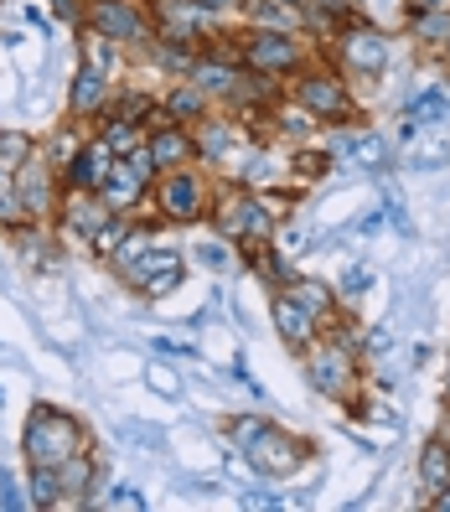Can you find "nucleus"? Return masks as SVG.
Listing matches in <instances>:
<instances>
[{"instance_id": "nucleus-1", "label": "nucleus", "mask_w": 450, "mask_h": 512, "mask_svg": "<svg viewBox=\"0 0 450 512\" xmlns=\"http://www.w3.org/2000/svg\"><path fill=\"white\" fill-rule=\"evenodd\" d=\"M285 99L295 109H306L316 125L326 130H352L357 125V99L342 78V68L332 57H311V63H300L290 78H285Z\"/></svg>"}, {"instance_id": "nucleus-2", "label": "nucleus", "mask_w": 450, "mask_h": 512, "mask_svg": "<svg viewBox=\"0 0 450 512\" xmlns=\"http://www.w3.org/2000/svg\"><path fill=\"white\" fill-rule=\"evenodd\" d=\"M207 223H213V233L223 238V244H233L238 254H254L280 228V218L269 213V202L259 197V187H244V182H218L213 187Z\"/></svg>"}, {"instance_id": "nucleus-3", "label": "nucleus", "mask_w": 450, "mask_h": 512, "mask_svg": "<svg viewBox=\"0 0 450 512\" xmlns=\"http://www.w3.org/2000/svg\"><path fill=\"white\" fill-rule=\"evenodd\" d=\"M213 171H202L197 161L192 166H176V171H161L156 187H150V223H171V228H192L207 218V207H213Z\"/></svg>"}, {"instance_id": "nucleus-4", "label": "nucleus", "mask_w": 450, "mask_h": 512, "mask_svg": "<svg viewBox=\"0 0 450 512\" xmlns=\"http://www.w3.org/2000/svg\"><path fill=\"white\" fill-rule=\"evenodd\" d=\"M300 357H306V378H311V388L321 399L363 409V357H357V347H347L342 337H332V331H321Z\"/></svg>"}, {"instance_id": "nucleus-5", "label": "nucleus", "mask_w": 450, "mask_h": 512, "mask_svg": "<svg viewBox=\"0 0 450 512\" xmlns=\"http://www.w3.org/2000/svg\"><path fill=\"white\" fill-rule=\"evenodd\" d=\"M88 450V425L73 409H57V404H37L21 425V456L26 466H63L68 456Z\"/></svg>"}, {"instance_id": "nucleus-6", "label": "nucleus", "mask_w": 450, "mask_h": 512, "mask_svg": "<svg viewBox=\"0 0 450 512\" xmlns=\"http://www.w3.org/2000/svg\"><path fill=\"white\" fill-rule=\"evenodd\" d=\"M233 52L238 63L254 68V73H269V78H290L300 63H311V47H306V32H280V26H238L233 32Z\"/></svg>"}, {"instance_id": "nucleus-7", "label": "nucleus", "mask_w": 450, "mask_h": 512, "mask_svg": "<svg viewBox=\"0 0 450 512\" xmlns=\"http://www.w3.org/2000/svg\"><path fill=\"white\" fill-rule=\"evenodd\" d=\"M145 11H150L156 37L171 42V47L202 52L213 37H223V16H213V11L202 6V0H145Z\"/></svg>"}, {"instance_id": "nucleus-8", "label": "nucleus", "mask_w": 450, "mask_h": 512, "mask_svg": "<svg viewBox=\"0 0 450 512\" xmlns=\"http://www.w3.org/2000/svg\"><path fill=\"white\" fill-rule=\"evenodd\" d=\"M326 57L342 68V78H378L388 68V37L378 32V26L368 16H347L342 32L326 42Z\"/></svg>"}, {"instance_id": "nucleus-9", "label": "nucleus", "mask_w": 450, "mask_h": 512, "mask_svg": "<svg viewBox=\"0 0 450 512\" xmlns=\"http://www.w3.org/2000/svg\"><path fill=\"white\" fill-rule=\"evenodd\" d=\"M156 161H150V150L145 145H135L130 156H114V166H109V176H104V187H99V197H104V207L114 218H140V207L150 202V187H156Z\"/></svg>"}, {"instance_id": "nucleus-10", "label": "nucleus", "mask_w": 450, "mask_h": 512, "mask_svg": "<svg viewBox=\"0 0 450 512\" xmlns=\"http://www.w3.org/2000/svg\"><path fill=\"white\" fill-rule=\"evenodd\" d=\"M78 26H83V32H94V37H109L114 47H125V52H140L150 37H156L145 0H88Z\"/></svg>"}, {"instance_id": "nucleus-11", "label": "nucleus", "mask_w": 450, "mask_h": 512, "mask_svg": "<svg viewBox=\"0 0 450 512\" xmlns=\"http://www.w3.org/2000/svg\"><path fill=\"white\" fill-rule=\"evenodd\" d=\"M119 275H125V285L145 300H161L171 290H182L187 280V254L171 249V244H145L140 254H130L125 264H119Z\"/></svg>"}, {"instance_id": "nucleus-12", "label": "nucleus", "mask_w": 450, "mask_h": 512, "mask_svg": "<svg viewBox=\"0 0 450 512\" xmlns=\"http://www.w3.org/2000/svg\"><path fill=\"white\" fill-rule=\"evenodd\" d=\"M11 182H16V202H21V218L26 223H47L57 218V202H63V176H57V166L42 156V150H32L16 171H11Z\"/></svg>"}, {"instance_id": "nucleus-13", "label": "nucleus", "mask_w": 450, "mask_h": 512, "mask_svg": "<svg viewBox=\"0 0 450 512\" xmlns=\"http://www.w3.org/2000/svg\"><path fill=\"white\" fill-rule=\"evenodd\" d=\"M109 218H114V213L104 207V197H99V192L63 187V202H57V218H52V238H57V244H68V249H78V244L88 249Z\"/></svg>"}, {"instance_id": "nucleus-14", "label": "nucleus", "mask_w": 450, "mask_h": 512, "mask_svg": "<svg viewBox=\"0 0 450 512\" xmlns=\"http://www.w3.org/2000/svg\"><path fill=\"white\" fill-rule=\"evenodd\" d=\"M306 456H311V445L300 440V435H290V430H280V425H264V430L244 445L249 471H259V476H269V481L295 476L300 466H306Z\"/></svg>"}, {"instance_id": "nucleus-15", "label": "nucleus", "mask_w": 450, "mask_h": 512, "mask_svg": "<svg viewBox=\"0 0 450 512\" xmlns=\"http://www.w3.org/2000/svg\"><path fill=\"white\" fill-rule=\"evenodd\" d=\"M114 166V150L109 140L94 130V135H83V145L73 150V161L63 166V187H78V192H99L104 187V176Z\"/></svg>"}, {"instance_id": "nucleus-16", "label": "nucleus", "mask_w": 450, "mask_h": 512, "mask_svg": "<svg viewBox=\"0 0 450 512\" xmlns=\"http://www.w3.org/2000/svg\"><path fill=\"white\" fill-rule=\"evenodd\" d=\"M269 321H275V331H280V342L290 347V352H306L316 337H321V326H316V316L300 306V300H290L285 290H275L269 295Z\"/></svg>"}, {"instance_id": "nucleus-17", "label": "nucleus", "mask_w": 450, "mask_h": 512, "mask_svg": "<svg viewBox=\"0 0 450 512\" xmlns=\"http://www.w3.org/2000/svg\"><path fill=\"white\" fill-rule=\"evenodd\" d=\"M192 140H197V166L218 171L238 150V125H233V119H223V114H207V119H197V125H192Z\"/></svg>"}, {"instance_id": "nucleus-18", "label": "nucleus", "mask_w": 450, "mask_h": 512, "mask_svg": "<svg viewBox=\"0 0 450 512\" xmlns=\"http://www.w3.org/2000/svg\"><path fill=\"white\" fill-rule=\"evenodd\" d=\"M114 83L94 68V63H78L73 83H68V119H99V109L109 104Z\"/></svg>"}, {"instance_id": "nucleus-19", "label": "nucleus", "mask_w": 450, "mask_h": 512, "mask_svg": "<svg viewBox=\"0 0 450 512\" xmlns=\"http://www.w3.org/2000/svg\"><path fill=\"white\" fill-rule=\"evenodd\" d=\"M145 150L156 171H176V166H192L197 161V140L187 125H161V130H145Z\"/></svg>"}, {"instance_id": "nucleus-20", "label": "nucleus", "mask_w": 450, "mask_h": 512, "mask_svg": "<svg viewBox=\"0 0 450 512\" xmlns=\"http://www.w3.org/2000/svg\"><path fill=\"white\" fill-rule=\"evenodd\" d=\"M285 295L290 300H300L311 316H316V326L321 331H332L337 321H342V300H337V290L326 285V280H311V275H295L290 285H285Z\"/></svg>"}, {"instance_id": "nucleus-21", "label": "nucleus", "mask_w": 450, "mask_h": 512, "mask_svg": "<svg viewBox=\"0 0 450 512\" xmlns=\"http://www.w3.org/2000/svg\"><path fill=\"white\" fill-rule=\"evenodd\" d=\"M156 99L161 94H145V88H114L109 104L99 109V119H125V125H140L145 130V119H150V109H156Z\"/></svg>"}, {"instance_id": "nucleus-22", "label": "nucleus", "mask_w": 450, "mask_h": 512, "mask_svg": "<svg viewBox=\"0 0 450 512\" xmlns=\"http://www.w3.org/2000/svg\"><path fill=\"white\" fill-rule=\"evenodd\" d=\"M414 476H419V487H425V492H445L450 487V440H440V435L425 440Z\"/></svg>"}, {"instance_id": "nucleus-23", "label": "nucleus", "mask_w": 450, "mask_h": 512, "mask_svg": "<svg viewBox=\"0 0 450 512\" xmlns=\"http://www.w3.org/2000/svg\"><path fill=\"white\" fill-rule=\"evenodd\" d=\"M450 119V88L435 83V88H419V94L404 104V125H445Z\"/></svg>"}, {"instance_id": "nucleus-24", "label": "nucleus", "mask_w": 450, "mask_h": 512, "mask_svg": "<svg viewBox=\"0 0 450 512\" xmlns=\"http://www.w3.org/2000/svg\"><path fill=\"white\" fill-rule=\"evenodd\" d=\"M409 37L419 42V47H445V37H450V6H435V11H409Z\"/></svg>"}, {"instance_id": "nucleus-25", "label": "nucleus", "mask_w": 450, "mask_h": 512, "mask_svg": "<svg viewBox=\"0 0 450 512\" xmlns=\"http://www.w3.org/2000/svg\"><path fill=\"white\" fill-rule=\"evenodd\" d=\"M26 502H32V507H63V481H57V466H26Z\"/></svg>"}, {"instance_id": "nucleus-26", "label": "nucleus", "mask_w": 450, "mask_h": 512, "mask_svg": "<svg viewBox=\"0 0 450 512\" xmlns=\"http://www.w3.org/2000/svg\"><path fill=\"white\" fill-rule=\"evenodd\" d=\"M99 135L109 140L114 156H130L135 145H145V130L140 125H125V119H99Z\"/></svg>"}, {"instance_id": "nucleus-27", "label": "nucleus", "mask_w": 450, "mask_h": 512, "mask_svg": "<svg viewBox=\"0 0 450 512\" xmlns=\"http://www.w3.org/2000/svg\"><path fill=\"white\" fill-rule=\"evenodd\" d=\"M32 150H37V140L26 130H0V166H6V171H16Z\"/></svg>"}, {"instance_id": "nucleus-28", "label": "nucleus", "mask_w": 450, "mask_h": 512, "mask_svg": "<svg viewBox=\"0 0 450 512\" xmlns=\"http://www.w3.org/2000/svg\"><path fill=\"white\" fill-rule=\"evenodd\" d=\"M264 425H269V419H264V414H233V419H228V425H223V430H228V440H233V450H244V445H249V440H254V435H259Z\"/></svg>"}, {"instance_id": "nucleus-29", "label": "nucleus", "mask_w": 450, "mask_h": 512, "mask_svg": "<svg viewBox=\"0 0 450 512\" xmlns=\"http://www.w3.org/2000/svg\"><path fill=\"white\" fill-rule=\"evenodd\" d=\"M21 223V202H16V182H11V171L0 166V228H16Z\"/></svg>"}, {"instance_id": "nucleus-30", "label": "nucleus", "mask_w": 450, "mask_h": 512, "mask_svg": "<svg viewBox=\"0 0 450 512\" xmlns=\"http://www.w3.org/2000/svg\"><path fill=\"white\" fill-rule=\"evenodd\" d=\"M290 171L300 176V182H311V176L326 171V156H321V150H295V156H290Z\"/></svg>"}, {"instance_id": "nucleus-31", "label": "nucleus", "mask_w": 450, "mask_h": 512, "mask_svg": "<svg viewBox=\"0 0 450 512\" xmlns=\"http://www.w3.org/2000/svg\"><path fill=\"white\" fill-rule=\"evenodd\" d=\"M94 507H130V512H140V507H145V497H140L135 487H125V481H119V487H114L109 497H94Z\"/></svg>"}, {"instance_id": "nucleus-32", "label": "nucleus", "mask_w": 450, "mask_h": 512, "mask_svg": "<svg viewBox=\"0 0 450 512\" xmlns=\"http://www.w3.org/2000/svg\"><path fill=\"white\" fill-rule=\"evenodd\" d=\"M197 264H202V269H213V275H223V269L233 264L228 249H223V238H218V244H197Z\"/></svg>"}, {"instance_id": "nucleus-33", "label": "nucleus", "mask_w": 450, "mask_h": 512, "mask_svg": "<svg viewBox=\"0 0 450 512\" xmlns=\"http://www.w3.org/2000/svg\"><path fill=\"white\" fill-rule=\"evenodd\" d=\"M363 290H373V275H368V269H352V275L337 285V300H357Z\"/></svg>"}, {"instance_id": "nucleus-34", "label": "nucleus", "mask_w": 450, "mask_h": 512, "mask_svg": "<svg viewBox=\"0 0 450 512\" xmlns=\"http://www.w3.org/2000/svg\"><path fill=\"white\" fill-rule=\"evenodd\" d=\"M47 6H52L57 16H63V21H73V26H78V21H83V6H88V0H47Z\"/></svg>"}, {"instance_id": "nucleus-35", "label": "nucleus", "mask_w": 450, "mask_h": 512, "mask_svg": "<svg viewBox=\"0 0 450 512\" xmlns=\"http://www.w3.org/2000/svg\"><path fill=\"white\" fill-rule=\"evenodd\" d=\"M202 6L213 16H238V11H244V0H202Z\"/></svg>"}, {"instance_id": "nucleus-36", "label": "nucleus", "mask_w": 450, "mask_h": 512, "mask_svg": "<svg viewBox=\"0 0 450 512\" xmlns=\"http://www.w3.org/2000/svg\"><path fill=\"white\" fill-rule=\"evenodd\" d=\"M150 383H156L161 394H176V373H161V368H156V373H150Z\"/></svg>"}, {"instance_id": "nucleus-37", "label": "nucleus", "mask_w": 450, "mask_h": 512, "mask_svg": "<svg viewBox=\"0 0 450 512\" xmlns=\"http://www.w3.org/2000/svg\"><path fill=\"white\" fill-rule=\"evenodd\" d=\"M435 6H450V0H409V11H435Z\"/></svg>"}, {"instance_id": "nucleus-38", "label": "nucleus", "mask_w": 450, "mask_h": 512, "mask_svg": "<svg viewBox=\"0 0 450 512\" xmlns=\"http://www.w3.org/2000/svg\"><path fill=\"white\" fill-rule=\"evenodd\" d=\"M430 507H435V512H450V487H445V492H435V497H430Z\"/></svg>"}, {"instance_id": "nucleus-39", "label": "nucleus", "mask_w": 450, "mask_h": 512, "mask_svg": "<svg viewBox=\"0 0 450 512\" xmlns=\"http://www.w3.org/2000/svg\"><path fill=\"white\" fill-rule=\"evenodd\" d=\"M440 440H450V414L440 419Z\"/></svg>"}, {"instance_id": "nucleus-40", "label": "nucleus", "mask_w": 450, "mask_h": 512, "mask_svg": "<svg viewBox=\"0 0 450 512\" xmlns=\"http://www.w3.org/2000/svg\"><path fill=\"white\" fill-rule=\"evenodd\" d=\"M440 52H445V63H450V37H445V47H440Z\"/></svg>"}, {"instance_id": "nucleus-41", "label": "nucleus", "mask_w": 450, "mask_h": 512, "mask_svg": "<svg viewBox=\"0 0 450 512\" xmlns=\"http://www.w3.org/2000/svg\"><path fill=\"white\" fill-rule=\"evenodd\" d=\"M445 404H450V383H445Z\"/></svg>"}]
</instances>
